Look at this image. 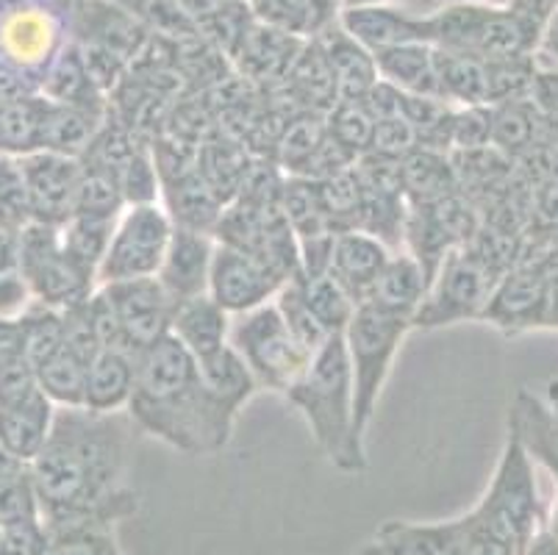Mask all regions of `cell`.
I'll return each instance as SVG.
<instances>
[{
  "label": "cell",
  "mask_w": 558,
  "mask_h": 555,
  "mask_svg": "<svg viewBox=\"0 0 558 555\" xmlns=\"http://www.w3.org/2000/svg\"><path fill=\"white\" fill-rule=\"evenodd\" d=\"M136 434L129 411L56 409L48 442L28 464L45 531L117 526L140 511L129 483Z\"/></svg>",
  "instance_id": "1"
},
{
  "label": "cell",
  "mask_w": 558,
  "mask_h": 555,
  "mask_svg": "<svg viewBox=\"0 0 558 555\" xmlns=\"http://www.w3.org/2000/svg\"><path fill=\"white\" fill-rule=\"evenodd\" d=\"M125 411L140 434L184 456L226 450L236 427V417L206 391L197 361L175 336H165L136 355V384Z\"/></svg>",
  "instance_id": "2"
},
{
  "label": "cell",
  "mask_w": 558,
  "mask_h": 555,
  "mask_svg": "<svg viewBox=\"0 0 558 555\" xmlns=\"http://www.w3.org/2000/svg\"><path fill=\"white\" fill-rule=\"evenodd\" d=\"M283 397L303 417L314 445L337 470L350 475L367 470V450L353 434V378L342 334L328 336L301 381Z\"/></svg>",
  "instance_id": "3"
},
{
  "label": "cell",
  "mask_w": 558,
  "mask_h": 555,
  "mask_svg": "<svg viewBox=\"0 0 558 555\" xmlns=\"http://www.w3.org/2000/svg\"><path fill=\"white\" fill-rule=\"evenodd\" d=\"M409 330L411 319L384 312L373 303L359 305L344 328L342 336L353 378V434L362 445Z\"/></svg>",
  "instance_id": "4"
},
{
  "label": "cell",
  "mask_w": 558,
  "mask_h": 555,
  "mask_svg": "<svg viewBox=\"0 0 558 555\" xmlns=\"http://www.w3.org/2000/svg\"><path fill=\"white\" fill-rule=\"evenodd\" d=\"M150 37L154 34L140 20L109 0H75L68 12V39L81 50L86 70L106 98L125 79Z\"/></svg>",
  "instance_id": "5"
},
{
  "label": "cell",
  "mask_w": 558,
  "mask_h": 555,
  "mask_svg": "<svg viewBox=\"0 0 558 555\" xmlns=\"http://www.w3.org/2000/svg\"><path fill=\"white\" fill-rule=\"evenodd\" d=\"M228 345L245 361L258 389L276 391L281 397L301 381L314 355L283 323L276 300L231 317Z\"/></svg>",
  "instance_id": "6"
},
{
  "label": "cell",
  "mask_w": 558,
  "mask_h": 555,
  "mask_svg": "<svg viewBox=\"0 0 558 555\" xmlns=\"http://www.w3.org/2000/svg\"><path fill=\"white\" fill-rule=\"evenodd\" d=\"M497 287L489 258L473 248H456L436 267L423 303L411 319V328L436 330L448 325L481 319Z\"/></svg>",
  "instance_id": "7"
},
{
  "label": "cell",
  "mask_w": 558,
  "mask_h": 555,
  "mask_svg": "<svg viewBox=\"0 0 558 555\" xmlns=\"http://www.w3.org/2000/svg\"><path fill=\"white\" fill-rule=\"evenodd\" d=\"M20 275L32 289L34 300L56 312H68L84 303L98 289V275L81 267L62 248L59 226L28 222L23 228V256Z\"/></svg>",
  "instance_id": "8"
},
{
  "label": "cell",
  "mask_w": 558,
  "mask_h": 555,
  "mask_svg": "<svg viewBox=\"0 0 558 555\" xmlns=\"http://www.w3.org/2000/svg\"><path fill=\"white\" fill-rule=\"evenodd\" d=\"M175 222L161 203L125 206L117 217L109 248L98 267V287L104 283L154 278L170 244Z\"/></svg>",
  "instance_id": "9"
},
{
  "label": "cell",
  "mask_w": 558,
  "mask_h": 555,
  "mask_svg": "<svg viewBox=\"0 0 558 555\" xmlns=\"http://www.w3.org/2000/svg\"><path fill=\"white\" fill-rule=\"evenodd\" d=\"M68 43V17L39 0H0V61L23 73H45Z\"/></svg>",
  "instance_id": "10"
},
{
  "label": "cell",
  "mask_w": 558,
  "mask_h": 555,
  "mask_svg": "<svg viewBox=\"0 0 558 555\" xmlns=\"http://www.w3.org/2000/svg\"><path fill=\"white\" fill-rule=\"evenodd\" d=\"M478 506L517 539L520 550H525L534 539L539 522V495H536L531 450H525L514 431H509L495 475Z\"/></svg>",
  "instance_id": "11"
},
{
  "label": "cell",
  "mask_w": 558,
  "mask_h": 555,
  "mask_svg": "<svg viewBox=\"0 0 558 555\" xmlns=\"http://www.w3.org/2000/svg\"><path fill=\"white\" fill-rule=\"evenodd\" d=\"M100 292L111 309L117 339L123 350L140 355L142 350H148L150 345L170 336L175 300L165 292L156 275L154 278H134V281L104 283Z\"/></svg>",
  "instance_id": "12"
},
{
  "label": "cell",
  "mask_w": 558,
  "mask_h": 555,
  "mask_svg": "<svg viewBox=\"0 0 558 555\" xmlns=\"http://www.w3.org/2000/svg\"><path fill=\"white\" fill-rule=\"evenodd\" d=\"M283 281L262 258L251 253L217 242L215 262L209 275V294L226 309L231 317L258 309L276 300Z\"/></svg>",
  "instance_id": "13"
},
{
  "label": "cell",
  "mask_w": 558,
  "mask_h": 555,
  "mask_svg": "<svg viewBox=\"0 0 558 555\" xmlns=\"http://www.w3.org/2000/svg\"><path fill=\"white\" fill-rule=\"evenodd\" d=\"M25 192L32 222L45 226H64L73 217L75 192L81 181V159L62 156V153L37 150L20 156Z\"/></svg>",
  "instance_id": "14"
},
{
  "label": "cell",
  "mask_w": 558,
  "mask_h": 555,
  "mask_svg": "<svg viewBox=\"0 0 558 555\" xmlns=\"http://www.w3.org/2000/svg\"><path fill=\"white\" fill-rule=\"evenodd\" d=\"M217 239L215 233L195 231V228H172L170 244L161 258V267L156 273L165 292L175 300V305L184 300L209 292L211 262H215Z\"/></svg>",
  "instance_id": "15"
},
{
  "label": "cell",
  "mask_w": 558,
  "mask_h": 555,
  "mask_svg": "<svg viewBox=\"0 0 558 555\" xmlns=\"http://www.w3.org/2000/svg\"><path fill=\"white\" fill-rule=\"evenodd\" d=\"M392 253L395 251H389L387 244L375 239L373 233L359 231V228L339 231L331 244L328 273L362 305L369 298V292H373L380 269L387 267Z\"/></svg>",
  "instance_id": "16"
},
{
  "label": "cell",
  "mask_w": 558,
  "mask_h": 555,
  "mask_svg": "<svg viewBox=\"0 0 558 555\" xmlns=\"http://www.w3.org/2000/svg\"><path fill=\"white\" fill-rule=\"evenodd\" d=\"M339 28L350 39H356L364 50L395 48L403 43H423V14L392 3V7L342 9L337 17Z\"/></svg>",
  "instance_id": "17"
},
{
  "label": "cell",
  "mask_w": 558,
  "mask_h": 555,
  "mask_svg": "<svg viewBox=\"0 0 558 555\" xmlns=\"http://www.w3.org/2000/svg\"><path fill=\"white\" fill-rule=\"evenodd\" d=\"M39 95L50 104L73 106V109L95 111L106 114L109 111V98L106 92L95 84V79L86 70V61L75 43H64V48L53 56L45 73L39 75Z\"/></svg>",
  "instance_id": "18"
},
{
  "label": "cell",
  "mask_w": 558,
  "mask_h": 555,
  "mask_svg": "<svg viewBox=\"0 0 558 555\" xmlns=\"http://www.w3.org/2000/svg\"><path fill=\"white\" fill-rule=\"evenodd\" d=\"M373 555H464L461 517L448 522H403L389 519L375 531Z\"/></svg>",
  "instance_id": "19"
},
{
  "label": "cell",
  "mask_w": 558,
  "mask_h": 555,
  "mask_svg": "<svg viewBox=\"0 0 558 555\" xmlns=\"http://www.w3.org/2000/svg\"><path fill=\"white\" fill-rule=\"evenodd\" d=\"M303 43L306 39L289 37V34H281L276 28L253 23L236 53L231 56V61L242 73V79L253 81V84H272V81L287 79Z\"/></svg>",
  "instance_id": "20"
},
{
  "label": "cell",
  "mask_w": 558,
  "mask_h": 555,
  "mask_svg": "<svg viewBox=\"0 0 558 555\" xmlns=\"http://www.w3.org/2000/svg\"><path fill=\"white\" fill-rule=\"evenodd\" d=\"M53 420L56 406L45 397V391L0 409V453L28 467L48 442Z\"/></svg>",
  "instance_id": "21"
},
{
  "label": "cell",
  "mask_w": 558,
  "mask_h": 555,
  "mask_svg": "<svg viewBox=\"0 0 558 555\" xmlns=\"http://www.w3.org/2000/svg\"><path fill=\"white\" fill-rule=\"evenodd\" d=\"M326 53L328 70L333 75L339 100H364L378 84V68L375 56L364 50L356 39H350L339 23H331L326 31L314 37Z\"/></svg>",
  "instance_id": "22"
},
{
  "label": "cell",
  "mask_w": 558,
  "mask_h": 555,
  "mask_svg": "<svg viewBox=\"0 0 558 555\" xmlns=\"http://www.w3.org/2000/svg\"><path fill=\"white\" fill-rule=\"evenodd\" d=\"M228 334H231V314L209 292L175 305L170 336H175L195 361L209 359L226 348Z\"/></svg>",
  "instance_id": "23"
},
{
  "label": "cell",
  "mask_w": 558,
  "mask_h": 555,
  "mask_svg": "<svg viewBox=\"0 0 558 555\" xmlns=\"http://www.w3.org/2000/svg\"><path fill=\"white\" fill-rule=\"evenodd\" d=\"M136 384V355L123 348H100L86 370L84 409L111 414L125 411Z\"/></svg>",
  "instance_id": "24"
},
{
  "label": "cell",
  "mask_w": 558,
  "mask_h": 555,
  "mask_svg": "<svg viewBox=\"0 0 558 555\" xmlns=\"http://www.w3.org/2000/svg\"><path fill=\"white\" fill-rule=\"evenodd\" d=\"M375 68L384 84L395 86L403 95L417 98H436L439 95V73H436V50L428 43H403L395 48L378 50Z\"/></svg>",
  "instance_id": "25"
},
{
  "label": "cell",
  "mask_w": 558,
  "mask_h": 555,
  "mask_svg": "<svg viewBox=\"0 0 558 555\" xmlns=\"http://www.w3.org/2000/svg\"><path fill=\"white\" fill-rule=\"evenodd\" d=\"M428 273H425L417 258L411 256L409 251H395L389 256L387 267L380 269L378 281H375L373 292L364 303L378 305V309L398 314V317L414 319L425 292H428Z\"/></svg>",
  "instance_id": "26"
},
{
  "label": "cell",
  "mask_w": 558,
  "mask_h": 555,
  "mask_svg": "<svg viewBox=\"0 0 558 555\" xmlns=\"http://www.w3.org/2000/svg\"><path fill=\"white\" fill-rule=\"evenodd\" d=\"M197 370H201V381L206 391L233 417H240V411L262 391L247 364L231 345L217 350L209 359L197 361Z\"/></svg>",
  "instance_id": "27"
},
{
  "label": "cell",
  "mask_w": 558,
  "mask_h": 555,
  "mask_svg": "<svg viewBox=\"0 0 558 555\" xmlns=\"http://www.w3.org/2000/svg\"><path fill=\"white\" fill-rule=\"evenodd\" d=\"M403 176V195L409 206H428L442 201L453 190V170H450L445 150L434 147H414L400 159Z\"/></svg>",
  "instance_id": "28"
},
{
  "label": "cell",
  "mask_w": 558,
  "mask_h": 555,
  "mask_svg": "<svg viewBox=\"0 0 558 555\" xmlns=\"http://www.w3.org/2000/svg\"><path fill=\"white\" fill-rule=\"evenodd\" d=\"M436 73H439V95L445 104L489 106V73L486 61L464 53H442L436 50Z\"/></svg>",
  "instance_id": "29"
},
{
  "label": "cell",
  "mask_w": 558,
  "mask_h": 555,
  "mask_svg": "<svg viewBox=\"0 0 558 555\" xmlns=\"http://www.w3.org/2000/svg\"><path fill=\"white\" fill-rule=\"evenodd\" d=\"M50 100L43 95H28L14 104L0 106V153L3 156H28L43 147V129Z\"/></svg>",
  "instance_id": "30"
},
{
  "label": "cell",
  "mask_w": 558,
  "mask_h": 555,
  "mask_svg": "<svg viewBox=\"0 0 558 555\" xmlns=\"http://www.w3.org/2000/svg\"><path fill=\"white\" fill-rule=\"evenodd\" d=\"M109 114V111H106ZM106 114H95L86 109H73V106H48V117H45L43 129V147L39 150L62 153V156H73L81 159L95 140V134L104 125Z\"/></svg>",
  "instance_id": "31"
},
{
  "label": "cell",
  "mask_w": 558,
  "mask_h": 555,
  "mask_svg": "<svg viewBox=\"0 0 558 555\" xmlns=\"http://www.w3.org/2000/svg\"><path fill=\"white\" fill-rule=\"evenodd\" d=\"M86 370H89V361L81 359L70 348H62L37 366L39 389L56 409H84Z\"/></svg>",
  "instance_id": "32"
},
{
  "label": "cell",
  "mask_w": 558,
  "mask_h": 555,
  "mask_svg": "<svg viewBox=\"0 0 558 555\" xmlns=\"http://www.w3.org/2000/svg\"><path fill=\"white\" fill-rule=\"evenodd\" d=\"M301 292L306 298L308 309L317 317V323L328 330V334H344L348 323L356 314L359 303L356 298L333 278L331 273L319 275H301Z\"/></svg>",
  "instance_id": "33"
},
{
  "label": "cell",
  "mask_w": 558,
  "mask_h": 555,
  "mask_svg": "<svg viewBox=\"0 0 558 555\" xmlns=\"http://www.w3.org/2000/svg\"><path fill=\"white\" fill-rule=\"evenodd\" d=\"M111 217H93V214H73L64 226H59L62 248L89 273L98 275L100 262L109 248L111 231H114Z\"/></svg>",
  "instance_id": "34"
},
{
  "label": "cell",
  "mask_w": 558,
  "mask_h": 555,
  "mask_svg": "<svg viewBox=\"0 0 558 555\" xmlns=\"http://www.w3.org/2000/svg\"><path fill=\"white\" fill-rule=\"evenodd\" d=\"M326 129L333 145L356 161L373 147L375 117L364 100H337L326 114Z\"/></svg>",
  "instance_id": "35"
},
{
  "label": "cell",
  "mask_w": 558,
  "mask_h": 555,
  "mask_svg": "<svg viewBox=\"0 0 558 555\" xmlns=\"http://www.w3.org/2000/svg\"><path fill=\"white\" fill-rule=\"evenodd\" d=\"M20 328H23V355L34 370L64 348V314L50 305L34 300L20 314Z\"/></svg>",
  "instance_id": "36"
},
{
  "label": "cell",
  "mask_w": 558,
  "mask_h": 555,
  "mask_svg": "<svg viewBox=\"0 0 558 555\" xmlns=\"http://www.w3.org/2000/svg\"><path fill=\"white\" fill-rule=\"evenodd\" d=\"M542 303L545 294L531 275H514V278L509 275L506 283L495 287L481 319H492L495 325H522L534 317Z\"/></svg>",
  "instance_id": "37"
},
{
  "label": "cell",
  "mask_w": 558,
  "mask_h": 555,
  "mask_svg": "<svg viewBox=\"0 0 558 555\" xmlns=\"http://www.w3.org/2000/svg\"><path fill=\"white\" fill-rule=\"evenodd\" d=\"M109 3L140 20L154 37L170 39V43H186V39L201 37L175 0H109Z\"/></svg>",
  "instance_id": "38"
},
{
  "label": "cell",
  "mask_w": 558,
  "mask_h": 555,
  "mask_svg": "<svg viewBox=\"0 0 558 555\" xmlns=\"http://www.w3.org/2000/svg\"><path fill=\"white\" fill-rule=\"evenodd\" d=\"M117 183H120L125 206L161 203V176L154 159V147L148 142L117 170Z\"/></svg>",
  "instance_id": "39"
},
{
  "label": "cell",
  "mask_w": 558,
  "mask_h": 555,
  "mask_svg": "<svg viewBox=\"0 0 558 555\" xmlns=\"http://www.w3.org/2000/svg\"><path fill=\"white\" fill-rule=\"evenodd\" d=\"M245 3L253 20L267 28H276L298 39L317 37V25H314L306 0H245Z\"/></svg>",
  "instance_id": "40"
},
{
  "label": "cell",
  "mask_w": 558,
  "mask_h": 555,
  "mask_svg": "<svg viewBox=\"0 0 558 555\" xmlns=\"http://www.w3.org/2000/svg\"><path fill=\"white\" fill-rule=\"evenodd\" d=\"M276 305H278V312H281L283 323L289 325V330L298 336V342H301L308 353H317V350L323 348V342H326L328 336H331L326 328H323V325L317 323V317L312 314V309H308L306 298H303V292H301V281H298V278L295 281L283 283L281 292L276 294Z\"/></svg>",
  "instance_id": "41"
},
{
  "label": "cell",
  "mask_w": 558,
  "mask_h": 555,
  "mask_svg": "<svg viewBox=\"0 0 558 555\" xmlns=\"http://www.w3.org/2000/svg\"><path fill=\"white\" fill-rule=\"evenodd\" d=\"M45 555H125L117 542V526H78L48 533Z\"/></svg>",
  "instance_id": "42"
},
{
  "label": "cell",
  "mask_w": 558,
  "mask_h": 555,
  "mask_svg": "<svg viewBox=\"0 0 558 555\" xmlns=\"http://www.w3.org/2000/svg\"><path fill=\"white\" fill-rule=\"evenodd\" d=\"M0 222L25 228L32 222V208H28V192H25L23 170L14 156L0 153Z\"/></svg>",
  "instance_id": "43"
},
{
  "label": "cell",
  "mask_w": 558,
  "mask_h": 555,
  "mask_svg": "<svg viewBox=\"0 0 558 555\" xmlns=\"http://www.w3.org/2000/svg\"><path fill=\"white\" fill-rule=\"evenodd\" d=\"M531 134H534V120L522 100H509L492 111V142L495 145L506 147V150L522 147L531 140Z\"/></svg>",
  "instance_id": "44"
},
{
  "label": "cell",
  "mask_w": 558,
  "mask_h": 555,
  "mask_svg": "<svg viewBox=\"0 0 558 555\" xmlns=\"http://www.w3.org/2000/svg\"><path fill=\"white\" fill-rule=\"evenodd\" d=\"M37 391H43L39 389L37 370L28 364L25 355H14V359L0 364V409L23 403Z\"/></svg>",
  "instance_id": "45"
},
{
  "label": "cell",
  "mask_w": 558,
  "mask_h": 555,
  "mask_svg": "<svg viewBox=\"0 0 558 555\" xmlns=\"http://www.w3.org/2000/svg\"><path fill=\"white\" fill-rule=\"evenodd\" d=\"M48 531L43 519H25L0 528V555H45Z\"/></svg>",
  "instance_id": "46"
},
{
  "label": "cell",
  "mask_w": 558,
  "mask_h": 555,
  "mask_svg": "<svg viewBox=\"0 0 558 555\" xmlns=\"http://www.w3.org/2000/svg\"><path fill=\"white\" fill-rule=\"evenodd\" d=\"M34 303V294L20 273L0 275V319H17Z\"/></svg>",
  "instance_id": "47"
},
{
  "label": "cell",
  "mask_w": 558,
  "mask_h": 555,
  "mask_svg": "<svg viewBox=\"0 0 558 555\" xmlns=\"http://www.w3.org/2000/svg\"><path fill=\"white\" fill-rule=\"evenodd\" d=\"M20 256H23V228L0 222V275L20 273Z\"/></svg>",
  "instance_id": "48"
},
{
  "label": "cell",
  "mask_w": 558,
  "mask_h": 555,
  "mask_svg": "<svg viewBox=\"0 0 558 555\" xmlns=\"http://www.w3.org/2000/svg\"><path fill=\"white\" fill-rule=\"evenodd\" d=\"M509 9L514 14H520L525 23H531L534 28L542 31L545 20L558 9V0H511Z\"/></svg>",
  "instance_id": "49"
},
{
  "label": "cell",
  "mask_w": 558,
  "mask_h": 555,
  "mask_svg": "<svg viewBox=\"0 0 558 555\" xmlns=\"http://www.w3.org/2000/svg\"><path fill=\"white\" fill-rule=\"evenodd\" d=\"M536 59H542L547 68H558V9L545 20L536 43Z\"/></svg>",
  "instance_id": "50"
},
{
  "label": "cell",
  "mask_w": 558,
  "mask_h": 555,
  "mask_svg": "<svg viewBox=\"0 0 558 555\" xmlns=\"http://www.w3.org/2000/svg\"><path fill=\"white\" fill-rule=\"evenodd\" d=\"M23 355V328L17 319H0V364Z\"/></svg>",
  "instance_id": "51"
},
{
  "label": "cell",
  "mask_w": 558,
  "mask_h": 555,
  "mask_svg": "<svg viewBox=\"0 0 558 555\" xmlns=\"http://www.w3.org/2000/svg\"><path fill=\"white\" fill-rule=\"evenodd\" d=\"M522 555H558V536L556 533H534V539L527 542Z\"/></svg>",
  "instance_id": "52"
},
{
  "label": "cell",
  "mask_w": 558,
  "mask_h": 555,
  "mask_svg": "<svg viewBox=\"0 0 558 555\" xmlns=\"http://www.w3.org/2000/svg\"><path fill=\"white\" fill-rule=\"evenodd\" d=\"M445 3H478V7H492V9H509L511 0H428V9L445 7Z\"/></svg>",
  "instance_id": "53"
},
{
  "label": "cell",
  "mask_w": 558,
  "mask_h": 555,
  "mask_svg": "<svg viewBox=\"0 0 558 555\" xmlns=\"http://www.w3.org/2000/svg\"><path fill=\"white\" fill-rule=\"evenodd\" d=\"M400 0H342V9H364V7H392Z\"/></svg>",
  "instance_id": "54"
},
{
  "label": "cell",
  "mask_w": 558,
  "mask_h": 555,
  "mask_svg": "<svg viewBox=\"0 0 558 555\" xmlns=\"http://www.w3.org/2000/svg\"><path fill=\"white\" fill-rule=\"evenodd\" d=\"M39 3H45L48 9H53V12H59V14H64V17H68V12L73 9L75 0H39Z\"/></svg>",
  "instance_id": "55"
},
{
  "label": "cell",
  "mask_w": 558,
  "mask_h": 555,
  "mask_svg": "<svg viewBox=\"0 0 558 555\" xmlns=\"http://www.w3.org/2000/svg\"><path fill=\"white\" fill-rule=\"evenodd\" d=\"M359 555H373V553H369V550H362V553H359Z\"/></svg>",
  "instance_id": "56"
},
{
  "label": "cell",
  "mask_w": 558,
  "mask_h": 555,
  "mask_svg": "<svg viewBox=\"0 0 558 555\" xmlns=\"http://www.w3.org/2000/svg\"><path fill=\"white\" fill-rule=\"evenodd\" d=\"M553 70H556V73H558V68H553Z\"/></svg>",
  "instance_id": "57"
}]
</instances>
